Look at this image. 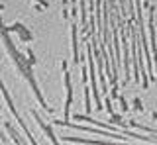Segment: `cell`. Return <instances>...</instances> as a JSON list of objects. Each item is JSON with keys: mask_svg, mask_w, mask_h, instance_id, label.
I'll use <instances>...</instances> for the list:
<instances>
[{"mask_svg": "<svg viewBox=\"0 0 157 145\" xmlns=\"http://www.w3.org/2000/svg\"><path fill=\"white\" fill-rule=\"evenodd\" d=\"M0 10H4V6H2V4H0Z\"/></svg>", "mask_w": 157, "mask_h": 145, "instance_id": "cell-1", "label": "cell"}]
</instances>
